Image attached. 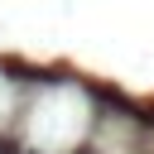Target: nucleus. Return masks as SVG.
Listing matches in <instances>:
<instances>
[{"instance_id": "f257e3e1", "label": "nucleus", "mask_w": 154, "mask_h": 154, "mask_svg": "<svg viewBox=\"0 0 154 154\" xmlns=\"http://www.w3.org/2000/svg\"><path fill=\"white\" fill-rule=\"evenodd\" d=\"M77 154H91V149H77Z\"/></svg>"}]
</instances>
